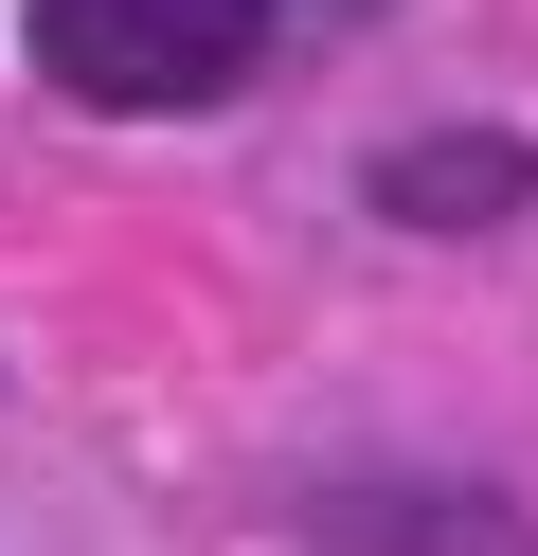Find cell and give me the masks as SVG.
I'll list each match as a JSON object with an SVG mask.
<instances>
[{"label": "cell", "mask_w": 538, "mask_h": 556, "mask_svg": "<svg viewBox=\"0 0 538 556\" xmlns=\"http://www.w3.org/2000/svg\"><path fill=\"white\" fill-rule=\"evenodd\" d=\"M287 18H323V0H18V54L72 90V109L179 126V109H215V90L270 73Z\"/></svg>", "instance_id": "6da1fadb"}, {"label": "cell", "mask_w": 538, "mask_h": 556, "mask_svg": "<svg viewBox=\"0 0 538 556\" xmlns=\"http://www.w3.org/2000/svg\"><path fill=\"white\" fill-rule=\"evenodd\" d=\"M359 198L395 233H502V216H538V144L521 126H413V144L359 162Z\"/></svg>", "instance_id": "7a4b0ae2"}]
</instances>
